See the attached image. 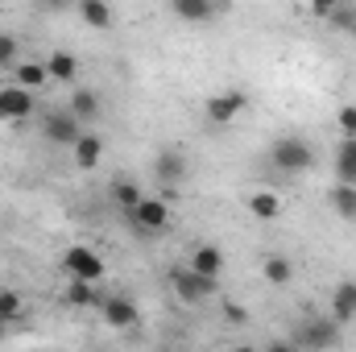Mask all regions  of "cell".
I'll return each instance as SVG.
<instances>
[{
    "instance_id": "4fadbf2b",
    "label": "cell",
    "mask_w": 356,
    "mask_h": 352,
    "mask_svg": "<svg viewBox=\"0 0 356 352\" xmlns=\"http://www.w3.org/2000/svg\"><path fill=\"white\" fill-rule=\"evenodd\" d=\"M108 199H112V203H116L120 211H129V216H133V211L141 207V199H145V191H141V186H137L133 178H116V182L108 186Z\"/></svg>"
},
{
    "instance_id": "4316f807",
    "label": "cell",
    "mask_w": 356,
    "mask_h": 352,
    "mask_svg": "<svg viewBox=\"0 0 356 352\" xmlns=\"http://www.w3.org/2000/svg\"><path fill=\"white\" fill-rule=\"evenodd\" d=\"M336 125H340L344 137H356V104H344V108L336 112Z\"/></svg>"
},
{
    "instance_id": "d4e9b609",
    "label": "cell",
    "mask_w": 356,
    "mask_h": 352,
    "mask_svg": "<svg viewBox=\"0 0 356 352\" xmlns=\"http://www.w3.org/2000/svg\"><path fill=\"white\" fill-rule=\"evenodd\" d=\"M99 298H104V294H95L91 282H71V286H67V303H71V307H99Z\"/></svg>"
},
{
    "instance_id": "1f68e13d",
    "label": "cell",
    "mask_w": 356,
    "mask_h": 352,
    "mask_svg": "<svg viewBox=\"0 0 356 352\" xmlns=\"http://www.w3.org/2000/svg\"><path fill=\"white\" fill-rule=\"evenodd\" d=\"M0 116H4V108H0Z\"/></svg>"
},
{
    "instance_id": "9a60e30c",
    "label": "cell",
    "mask_w": 356,
    "mask_h": 352,
    "mask_svg": "<svg viewBox=\"0 0 356 352\" xmlns=\"http://www.w3.org/2000/svg\"><path fill=\"white\" fill-rule=\"evenodd\" d=\"M336 182L356 186V137H344L340 150H336Z\"/></svg>"
},
{
    "instance_id": "4dcf8cb0",
    "label": "cell",
    "mask_w": 356,
    "mask_h": 352,
    "mask_svg": "<svg viewBox=\"0 0 356 352\" xmlns=\"http://www.w3.org/2000/svg\"><path fill=\"white\" fill-rule=\"evenodd\" d=\"M353 33H356V21H353Z\"/></svg>"
},
{
    "instance_id": "ba28073f",
    "label": "cell",
    "mask_w": 356,
    "mask_h": 352,
    "mask_svg": "<svg viewBox=\"0 0 356 352\" xmlns=\"http://www.w3.org/2000/svg\"><path fill=\"white\" fill-rule=\"evenodd\" d=\"M133 224L141 228V232H149V237H158L166 224H170V207H166V199H141V207L133 211Z\"/></svg>"
},
{
    "instance_id": "484cf974",
    "label": "cell",
    "mask_w": 356,
    "mask_h": 352,
    "mask_svg": "<svg viewBox=\"0 0 356 352\" xmlns=\"http://www.w3.org/2000/svg\"><path fill=\"white\" fill-rule=\"evenodd\" d=\"M17 63H21V42H17L13 33H4V29H0V67H8V71H13Z\"/></svg>"
},
{
    "instance_id": "52a82bcc",
    "label": "cell",
    "mask_w": 356,
    "mask_h": 352,
    "mask_svg": "<svg viewBox=\"0 0 356 352\" xmlns=\"http://www.w3.org/2000/svg\"><path fill=\"white\" fill-rule=\"evenodd\" d=\"M245 108H249V91L228 88V91H220V95H211L203 112H207V120H211V125H232Z\"/></svg>"
},
{
    "instance_id": "8992f818",
    "label": "cell",
    "mask_w": 356,
    "mask_h": 352,
    "mask_svg": "<svg viewBox=\"0 0 356 352\" xmlns=\"http://www.w3.org/2000/svg\"><path fill=\"white\" fill-rule=\"evenodd\" d=\"M99 315H104V323H108L112 332H129V328H137V319H141L137 303L124 298V294H104V298H99Z\"/></svg>"
},
{
    "instance_id": "7402d4cb",
    "label": "cell",
    "mask_w": 356,
    "mask_h": 352,
    "mask_svg": "<svg viewBox=\"0 0 356 352\" xmlns=\"http://www.w3.org/2000/svg\"><path fill=\"white\" fill-rule=\"evenodd\" d=\"M13 75H17V88H25V91L42 88V83L50 79V75H46V63H17Z\"/></svg>"
},
{
    "instance_id": "5b68a950",
    "label": "cell",
    "mask_w": 356,
    "mask_h": 352,
    "mask_svg": "<svg viewBox=\"0 0 356 352\" xmlns=\"http://www.w3.org/2000/svg\"><path fill=\"white\" fill-rule=\"evenodd\" d=\"M42 137L50 141V145H71L75 150V141L83 137V125L63 108V112H46L42 116Z\"/></svg>"
},
{
    "instance_id": "d6986e66",
    "label": "cell",
    "mask_w": 356,
    "mask_h": 352,
    "mask_svg": "<svg viewBox=\"0 0 356 352\" xmlns=\"http://www.w3.org/2000/svg\"><path fill=\"white\" fill-rule=\"evenodd\" d=\"M170 13H175L178 21H191V25H199V21H211V17H216V8H211L207 0H175V4H170Z\"/></svg>"
},
{
    "instance_id": "6da1fadb",
    "label": "cell",
    "mask_w": 356,
    "mask_h": 352,
    "mask_svg": "<svg viewBox=\"0 0 356 352\" xmlns=\"http://www.w3.org/2000/svg\"><path fill=\"white\" fill-rule=\"evenodd\" d=\"M269 158H273V166L282 175H307L315 166V150L302 137H277L273 150H269Z\"/></svg>"
},
{
    "instance_id": "f546056e",
    "label": "cell",
    "mask_w": 356,
    "mask_h": 352,
    "mask_svg": "<svg viewBox=\"0 0 356 352\" xmlns=\"http://www.w3.org/2000/svg\"><path fill=\"white\" fill-rule=\"evenodd\" d=\"M232 352H261V349H253V344H236Z\"/></svg>"
},
{
    "instance_id": "83f0119b",
    "label": "cell",
    "mask_w": 356,
    "mask_h": 352,
    "mask_svg": "<svg viewBox=\"0 0 356 352\" xmlns=\"http://www.w3.org/2000/svg\"><path fill=\"white\" fill-rule=\"evenodd\" d=\"M224 315H228L232 323H249V311H245V307H236L232 298H224Z\"/></svg>"
},
{
    "instance_id": "3957f363",
    "label": "cell",
    "mask_w": 356,
    "mask_h": 352,
    "mask_svg": "<svg viewBox=\"0 0 356 352\" xmlns=\"http://www.w3.org/2000/svg\"><path fill=\"white\" fill-rule=\"evenodd\" d=\"M336 340H340V323L327 315V319H307L302 328H298V349H307V352H327V349H336Z\"/></svg>"
},
{
    "instance_id": "9c48e42d",
    "label": "cell",
    "mask_w": 356,
    "mask_h": 352,
    "mask_svg": "<svg viewBox=\"0 0 356 352\" xmlns=\"http://www.w3.org/2000/svg\"><path fill=\"white\" fill-rule=\"evenodd\" d=\"M186 265H191L199 278H211V282H216V278L224 273V249H220V245H199Z\"/></svg>"
},
{
    "instance_id": "2e32d148",
    "label": "cell",
    "mask_w": 356,
    "mask_h": 352,
    "mask_svg": "<svg viewBox=\"0 0 356 352\" xmlns=\"http://www.w3.org/2000/svg\"><path fill=\"white\" fill-rule=\"evenodd\" d=\"M99 158H104V141H99L95 133H83V137L75 141V166H79V170H95Z\"/></svg>"
},
{
    "instance_id": "ac0fdd59",
    "label": "cell",
    "mask_w": 356,
    "mask_h": 352,
    "mask_svg": "<svg viewBox=\"0 0 356 352\" xmlns=\"http://www.w3.org/2000/svg\"><path fill=\"white\" fill-rule=\"evenodd\" d=\"M79 17L88 21L91 29H112V25H116V13H112V4H104V0H83V4H79Z\"/></svg>"
},
{
    "instance_id": "30bf717a",
    "label": "cell",
    "mask_w": 356,
    "mask_h": 352,
    "mask_svg": "<svg viewBox=\"0 0 356 352\" xmlns=\"http://www.w3.org/2000/svg\"><path fill=\"white\" fill-rule=\"evenodd\" d=\"M332 319L344 328V323H353L356 319V282H340L336 290H332Z\"/></svg>"
},
{
    "instance_id": "5bb4252c",
    "label": "cell",
    "mask_w": 356,
    "mask_h": 352,
    "mask_svg": "<svg viewBox=\"0 0 356 352\" xmlns=\"http://www.w3.org/2000/svg\"><path fill=\"white\" fill-rule=\"evenodd\" d=\"M154 175L162 178L166 186H175V182L186 178V158H182L178 150H162V154L154 158Z\"/></svg>"
},
{
    "instance_id": "e0dca14e",
    "label": "cell",
    "mask_w": 356,
    "mask_h": 352,
    "mask_svg": "<svg viewBox=\"0 0 356 352\" xmlns=\"http://www.w3.org/2000/svg\"><path fill=\"white\" fill-rule=\"evenodd\" d=\"M67 112L79 120V125H88V120H95L99 116V95L91 88H79L75 95H71V104H67Z\"/></svg>"
},
{
    "instance_id": "44dd1931",
    "label": "cell",
    "mask_w": 356,
    "mask_h": 352,
    "mask_svg": "<svg viewBox=\"0 0 356 352\" xmlns=\"http://www.w3.org/2000/svg\"><path fill=\"white\" fill-rule=\"evenodd\" d=\"M261 278H266L269 286H286V282L294 278V265H290V257L273 253V257H266V262H261Z\"/></svg>"
},
{
    "instance_id": "f1b7e54d",
    "label": "cell",
    "mask_w": 356,
    "mask_h": 352,
    "mask_svg": "<svg viewBox=\"0 0 356 352\" xmlns=\"http://www.w3.org/2000/svg\"><path fill=\"white\" fill-rule=\"evenodd\" d=\"M261 352H298V344H294V340H269Z\"/></svg>"
},
{
    "instance_id": "ffe728a7",
    "label": "cell",
    "mask_w": 356,
    "mask_h": 352,
    "mask_svg": "<svg viewBox=\"0 0 356 352\" xmlns=\"http://www.w3.org/2000/svg\"><path fill=\"white\" fill-rule=\"evenodd\" d=\"M245 203H249V211H253L257 220H277V216H282V199H277L273 191H253Z\"/></svg>"
},
{
    "instance_id": "7c38bea8",
    "label": "cell",
    "mask_w": 356,
    "mask_h": 352,
    "mask_svg": "<svg viewBox=\"0 0 356 352\" xmlns=\"http://www.w3.org/2000/svg\"><path fill=\"white\" fill-rule=\"evenodd\" d=\"M46 75H50L54 83H75V79H79V58H75L71 50H54V54L46 58Z\"/></svg>"
},
{
    "instance_id": "277c9868",
    "label": "cell",
    "mask_w": 356,
    "mask_h": 352,
    "mask_svg": "<svg viewBox=\"0 0 356 352\" xmlns=\"http://www.w3.org/2000/svg\"><path fill=\"white\" fill-rule=\"evenodd\" d=\"M63 269L71 273V282H99L104 278V257L88 245H75V249L63 253Z\"/></svg>"
},
{
    "instance_id": "603a6c76",
    "label": "cell",
    "mask_w": 356,
    "mask_h": 352,
    "mask_svg": "<svg viewBox=\"0 0 356 352\" xmlns=\"http://www.w3.org/2000/svg\"><path fill=\"white\" fill-rule=\"evenodd\" d=\"M21 315H25V298H21L17 290H0V328L17 323Z\"/></svg>"
},
{
    "instance_id": "7a4b0ae2",
    "label": "cell",
    "mask_w": 356,
    "mask_h": 352,
    "mask_svg": "<svg viewBox=\"0 0 356 352\" xmlns=\"http://www.w3.org/2000/svg\"><path fill=\"white\" fill-rule=\"evenodd\" d=\"M170 286H175V294L186 307H199V303L216 298V282H211V278H199L191 265H175V269H170Z\"/></svg>"
},
{
    "instance_id": "cb8c5ba5",
    "label": "cell",
    "mask_w": 356,
    "mask_h": 352,
    "mask_svg": "<svg viewBox=\"0 0 356 352\" xmlns=\"http://www.w3.org/2000/svg\"><path fill=\"white\" fill-rule=\"evenodd\" d=\"M332 207H336L340 220H356V186H340V182H336V191H332Z\"/></svg>"
},
{
    "instance_id": "8fae6325",
    "label": "cell",
    "mask_w": 356,
    "mask_h": 352,
    "mask_svg": "<svg viewBox=\"0 0 356 352\" xmlns=\"http://www.w3.org/2000/svg\"><path fill=\"white\" fill-rule=\"evenodd\" d=\"M0 108H4V116L8 120H25L38 104H33V91H25V88H4L0 91Z\"/></svg>"
}]
</instances>
